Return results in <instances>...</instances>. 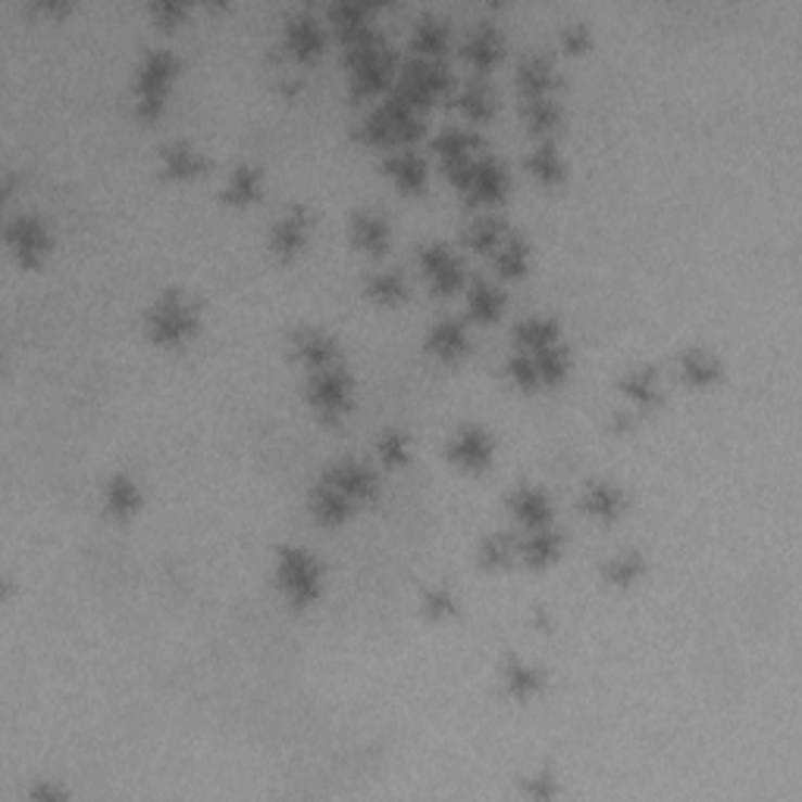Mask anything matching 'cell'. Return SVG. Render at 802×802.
I'll list each match as a JSON object with an SVG mask.
<instances>
[{"label":"cell","mask_w":802,"mask_h":802,"mask_svg":"<svg viewBox=\"0 0 802 802\" xmlns=\"http://www.w3.org/2000/svg\"><path fill=\"white\" fill-rule=\"evenodd\" d=\"M345 63L352 69V91L355 98H370V94H380L398 73V63H395V51L386 41L383 31H367L355 41L345 44Z\"/></svg>","instance_id":"cell-1"},{"label":"cell","mask_w":802,"mask_h":802,"mask_svg":"<svg viewBox=\"0 0 802 802\" xmlns=\"http://www.w3.org/2000/svg\"><path fill=\"white\" fill-rule=\"evenodd\" d=\"M358 136L373 148H389V151L411 148L423 136V113L405 104L402 98L389 94L383 104L364 113V119L358 123Z\"/></svg>","instance_id":"cell-2"},{"label":"cell","mask_w":802,"mask_h":802,"mask_svg":"<svg viewBox=\"0 0 802 802\" xmlns=\"http://www.w3.org/2000/svg\"><path fill=\"white\" fill-rule=\"evenodd\" d=\"M176 73H179V56L166 48H154L141 56L132 82V104L141 119H157L164 113Z\"/></svg>","instance_id":"cell-3"},{"label":"cell","mask_w":802,"mask_h":802,"mask_svg":"<svg viewBox=\"0 0 802 802\" xmlns=\"http://www.w3.org/2000/svg\"><path fill=\"white\" fill-rule=\"evenodd\" d=\"M451 69L443 60L433 56H411L398 66L395 73V88L392 94L402 98L405 104H411L415 111H427L433 101L445 98L451 91Z\"/></svg>","instance_id":"cell-4"},{"label":"cell","mask_w":802,"mask_h":802,"mask_svg":"<svg viewBox=\"0 0 802 802\" xmlns=\"http://www.w3.org/2000/svg\"><path fill=\"white\" fill-rule=\"evenodd\" d=\"M277 586L292 606H310L323 589V564L305 546H282L277 552Z\"/></svg>","instance_id":"cell-5"},{"label":"cell","mask_w":802,"mask_h":802,"mask_svg":"<svg viewBox=\"0 0 802 802\" xmlns=\"http://www.w3.org/2000/svg\"><path fill=\"white\" fill-rule=\"evenodd\" d=\"M144 327H148V335L157 345L179 348L198 332V307L182 292H164L148 310Z\"/></svg>","instance_id":"cell-6"},{"label":"cell","mask_w":802,"mask_h":802,"mask_svg":"<svg viewBox=\"0 0 802 802\" xmlns=\"http://www.w3.org/2000/svg\"><path fill=\"white\" fill-rule=\"evenodd\" d=\"M445 176L458 192L464 194L468 204H483V207L498 204L508 194V186H511L505 164H498L496 157H489V154H476L473 161L445 173Z\"/></svg>","instance_id":"cell-7"},{"label":"cell","mask_w":802,"mask_h":802,"mask_svg":"<svg viewBox=\"0 0 802 802\" xmlns=\"http://www.w3.org/2000/svg\"><path fill=\"white\" fill-rule=\"evenodd\" d=\"M352 377L342 364H330L310 373L307 380V405L320 415V420H339L352 411Z\"/></svg>","instance_id":"cell-8"},{"label":"cell","mask_w":802,"mask_h":802,"mask_svg":"<svg viewBox=\"0 0 802 802\" xmlns=\"http://www.w3.org/2000/svg\"><path fill=\"white\" fill-rule=\"evenodd\" d=\"M320 480L327 486H332L335 493H342L355 508H358L360 501H370V498L380 496V476H377V471L367 461H360V458H342V461H335L332 468L323 471Z\"/></svg>","instance_id":"cell-9"},{"label":"cell","mask_w":802,"mask_h":802,"mask_svg":"<svg viewBox=\"0 0 802 802\" xmlns=\"http://www.w3.org/2000/svg\"><path fill=\"white\" fill-rule=\"evenodd\" d=\"M7 245L10 251L31 267V264H38V260H44L51 249H54V232H51V226L41 220V217H35V214H20V217H13V220L7 222Z\"/></svg>","instance_id":"cell-10"},{"label":"cell","mask_w":802,"mask_h":802,"mask_svg":"<svg viewBox=\"0 0 802 802\" xmlns=\"http://www.w3.org/2000/svg\"><path fill=\"white\" fill-rule=\"evenodd\" d=\"M445 451H448V458H451L458 468L480 473L493 464V458H496V443H493V436H489L486 427H480V423H464V427H458V430L451 433V440L445 445Z\"/></svg>","instance_id":"cell-11"},{"label":"cell","mask_w":802,"mask_h":802,"mask_svg":"<svg viewBox=\"0 0 802 802\" xmlns=\"http://www.w3.org/2000/svg\"><path fill=\"white\" fill-rule=\"evenodd\" d=\"M420 267H423L427 282L433 285V292H440V295H451L464 282V260H461L458 251L445 245V242L423 245L420 249Z\"/></svg>","instance_id":"cell-12"},{"label":"cell","mask_w":802,"mask_h":802,"mask_svg":"<svg viewBox=\"0 0 802 802\" xmlns=\"http://www.w3.org/2000/svg\"><path fill=\"white\" fill-rule=\"evenodd\" d=\"M282 44L285 51L295 56V60H317V56L327 51V28L323 23L307 13V10H298L285 20V28H282Z\"/></svg>","instance_id":"cell-13"},{"label":"cell","mask_w":802,"mask_h":802,"mask_svg":"<svg viewBox=\"0 0 802 802\" xmlns=\"http://www.w3.org/2000/svg\"><path fill=\"white\" fill-rule=\"evenodd\" d=\"M508 511H511V518H514L521 526H526V530L552 524L555 518V505L552 498H549V493L539 489V486H533V483H521L518 489H511V496H508Z\"/></svg>","instance_id":"cell-14"},{"label":"cell","mask_w":802,"mask_h":802,"mask_svg":"<svg viewBox=\"0 0 802 802\" xmlns=\"http://www.w3.org/2000/svg\"><path fill=\"white\" fill-rule=\"evenodd\" d=\"M310 239V214L307 207H289L273 226H270V251L277 257H295Z\"/></svg>","instance_id":"cell-15"},{"label":"cell","mask_w":802,"mask_h":802,"mask_svg":"<svg viewBox=\"0 0 802 802\" xmlns=\"http://www.w3.org/2000/svg\"><path fill=\"white\" fill-rule=\"evenodd\" d=\"M581 508L589 518H596L602 524H611V521H618L627 511V493L618 483H611V480H593L583 489Z\"/></svg>","instance_id":"cell-16"},{"label":"cell","mask_w":802,"mask_h":802,"mask_svg":"<svg viewBox=\"0 0 802 802\" xmlns=\"http://www.w3.org/2000/svg\"><path fill=\"white\" fill-rule=\"evenodd\" d=\"M289 352L302 360V364H307L310 370L339 364V345H335V339H332L330 332L314 330V327H302V330L292 332Z\"/></svg>","instance_id":"cell-17"},{"label":"cell","mask_w":802,"mask_h":802,"mask_svg":"<svg viewBox=\"0 0 802 802\" xmlns=\"http://www.w3.org/2000/svg\"><path fill=\"white\" fill-rule=\"evenodd\" d=\"M461 51L476 66V73H489L498 60H501V54H505V35L493 23H476L468 31Z\"/></svg>","instance_id":"cell-18"},{"label":"cell","mask_w":802,"mask_h":802,"mask_svg":"<svg viewBox=\"0 0 802 802\" xmlns=\"http://www.w3.org/2000/svg\"><path fill=\"white\" fill-rule=\"evenodd\" d=\"M433 151H436V157L443 161L445 173H451V169H458V166H464L468 161L476 157V151H480V136H476L473 129H464V126L443 129V132L433 139Z\"/></svg>","instance_id":"cell-19"},{"label":"cell","mask_w":802,"mask_h":802,"mask_svg":"<svg viewBox=\"0 0 802 802\" xmlns=\"http://www.w3.org/2000/svg\"><path fill=\"white\" fill-rule=\"evenodd\" d=\"M348 235L364 254H386L392 242V226L377 211H358L348 220Z\"/></svg>","instance_id":"cell-20"},{"label":"cell","mask_w":802,"mask_h":802,"mask_svg":"<svg viewBox=\"0 0 802 802\" xmlns=\"http://www.w3.org/2000/svg\"><path fill=\"white\" fill-rule=\"evenodd\" d=\"M471 345V335H468V327L455 317H443L430 327V335H427V352L433 358L440 360H458L464 358Z\"/></svg>","instance_id":"cell-21"},{"label":"cell","mask_w":802,"mask_h":802,"mask_svg":"<svg viewBox=\"0 0 802 802\" xmlns=\"http://www.w3.org/2000/svg\"><path fill=\"white\" fill-rule=\"evenodd\" d=\"M383 169H386V176L402 192L415 194L427 186V161L417 154L415 148H395V151H389Z\"/></svg>","instance_id":"cell-22"},{"label":"cell","mask_w":802,"mask_h":802,"mask_svg":"<svg viewBox=\"0 0 802 802\" xmlns=\"http://www.w3.org/2000/svg\"><path fill=\"white\" fill-rule=\"evenodd\" d=\"M518 88L521 98H552L558 88V73H555L552 60L543 54H530L518 63Z\"/></svg>","instance_id":"cell-23"},{"label":"cell","mask_w":802,"mask_h":802,"mask_svg":"<svg viewBox=\"0 0 802 802\" xmlns=\"http://www.w3.org/2000/svg\"><path fill=\"white\" fill-rule=\"evenodd\" d=\"M161 169H164L166 179H194L207 169V161L204 154L194 148L192 141H166L161 148Z\"/></svg>","instance_id":"cell-24"},{"label":"cell","mask_w":802,"mask_h":802,"mask_svg":"<svg viewBox=\"0 0 802 802\" xmlns=\"http://www.w3.org/2000/svg\"><path fill=\"white\" fill-rule=\"evenodd\" d=\"M561 546H564L561 530H555L552 524L533 526V530H526L524 539H518V555L524 558L530 568H546L558 558Z\"/></svg>","instance_id":"cell-25"},{"label":"cell","mask_w":802,"mask_h":802,"mask_svg":"<svg viewBox=\"0 0 802 802\" xmlns=\"http://www.w3.org/2000/svg\"><path fill=\"white\" fill-rule=\"evenodd\" d=\"M618 389H621V395L627 402H634L639 408H649V405H659L662 402V377L649 364H639L634 370H627L618 380Z\"/></svg>","instance_id":"cell-26"},{"label":"cell","mask_w":802,"mask_h":802,"mask_svg":"<svg viewBox=\"0 0 802 802\" xmlns=\"http://www.w3.org/2000/svg\"><path fill=\"white\" fill-rule=\"evenodd\" d=\"M501 684H505L508 696L524 702L546 687V671L539 664L526 662V659H508L501 667Z\"/></svg>","instance_id":"cell-27"},{"label":"cell","mask_w":802,"mask_h":802,"mask_svg":"<svg viewBox=\"0 0 802 802\" xmlns=\"http://www.w3.org/2000/svg\"><path fill=\"white\" fill-rule=\"evenodd\" d=\"M558 342H561V327L552 317L533 314V317L518 320L514 327V352H543Z\"/></svg>","instance_id":"cell-28"},{"label":"cell","mask_w":802,"mask_h":802,"mask_svg":"<svg viewBox=\"0 0 802 802\" xmlns=\"http://www.w3.org/2000/svg\"><path fill=\"white\" fill-rule=\"evenodd\" d=\"M448 23H445L440 13H423L415 23L411 31V51L415 56H433V60H443L445 48H448Z\"/></svg>","instance_id":"cell-29"},{"label":"cell","mask_w":802,"mask_h":802,"mask_svg":"<svg viewBox=\"0 0 802 802\" xmlns=\"http://www.w3.org/2000/svg\"><path fill=\"white\" fill-rule=\"evenodd\" d=\"M264 192V173L254 164H239L222 182V201L232 207H249Z\"/></svg>","instance_id":"cell-30"},{"label":"cell","mask_w":802,"mask_h":802,"mask_svg":"<svg viewBox=\"0 0 802 802\" xmlns=\"http://www.w3.org/2000/svg\"><path fill=\"white\" fill-rule=\"evenodd\" d=\"M677 370H680V377H684L690 386H712V383H718L721 380L718 355L709 352V348H699V345H692V348H684V352H680Z\"/></svg>","instance_id":"cell-31"},{"label":"cell","mask_w":802,"mask_h":802,"mask_svg":"<svg viewBox=\"0 0 802 802\" xmlns=\"http://www.w3.org/2000/svg\"><path fill=\"white\" fill-rule=\"evenodd\" d=\"M526 169H530V176H533L536 182H543V186H558V182H564V176H568V164H564V157H561V151L555 148L552 139L536 141V148L526 154Z\"/></svg>","instance_id":"cell-32"},{"label":"cell","mask_w":802,"mask_h":802,"mask_svg":"<svg viewBox=\"0 0 802 802\" xmlns=\"http://www.w3.org/2000/svg\"><path fill=\"white\" fill-rule=\"evenodd\" d=\"M327 20L335 28V35L342 38V44H348V41H355V38L370 31V10L364 3H355V0L332 3L327 10Z\"/></svg>","instance_id":"cell-33"},{"label":"cell","mask_w":802,"mask_h":802,"mask_svg":"<svg viewBox=\"0 0 802 802\" xmlns=\"http://www.w3.org/2000/svg\"><path fill=\"white\" fill-rule=\"evenodd\" d=\"M104 505L113 518H132L141 508V486L132 473H113L104 486Z\"/></svg>","instance_id":"cell-34"},{"label":"cell","mask_w":802,"mask_h":802,"mask_svg":"<svg viewBox=\"0 0 802 802\" xmlns=\"http://www.w3.org/2000/svg\"><path fill=\"white\" fill-rule=\"evenodd\" d=\"M455 104L471 119L473 126H480L496 113V91L489 88L486 79H471L468 85H461V91L455 94Z\"/></svg>","instance_id":"cell-35"},{"label":"cell","mask_w":802,"mask_h":802,"mask_svg":"<svg viewBox=\"0 0 802 802\" xmlns=\"http://www.w3.org/2000/svg\"><path fill=\"white\" fill-rule=\"evenodd\" d=\"M468 310L476 323H496L505 310V292L489 279H476L468 289Z\"/></svg>","instance_id":"cell-36"},{"label":"cell","mask_w":802,"mask_h":802,"mask_svg":"<svg viewBox=\"0 0 802 802\" xmlns=\"http://www.w3.org/2000/svg\"><path fill=\"white\" fill-rule=\"evenodd\" d=\"M489 257H493V267H496V273L501 279H521L526 273V267H530V249H526L524 239L514 235V232H508Z\"/></svg>","instance_id":"cell-37"},{"label":"cell","mask_w":802,"mask_h":802,"mask_svg":"<svg viewBox=\"0 0 802 802\" xmlns=\"http://www.w3.org/2000/svg\"><path fill=\"white\" fill-rule=\"evenodd\" d=\"M364 289H367V295L377 305H398V302L408 298V279H405L402 270H395V267H383V270L367 273Z\"/></svg>","instance_id":"cell-38"},{"label":"cell","mask_w":802,"mask_h":802,"mask_svg":"<svg viewBox=\"0 0 802 802\" xmlns=\"http://www.w3.org/2000/svg\"><path fill=\"white\" fill-rule=\"evenodd\" d=\"M508 235V222L498 220V217H473L468 226H464V245L471 251H480V254H493V251L501 245V239Z\"/></svg>","instance_id":"cell-39"},{"label":"cell","mask_w":802,"mask_h":802,"mask_svg":"<svg viewBox=\"0 0 802 802\" xmlns=\"http://www.w3.org/2000/svg\"><path fill=\"white\" fill-rule=\"evenodd\" d=\"M521 113H524L526 126L543 139H549L555 129L561 126V119H564L555 94L552 98H526V101H521Z\"/></svg>","instance_id":"cell-40"},{"label":"cell","mask_w":802,"mask_h":802,"mask_svg":"<svg viewBox=\"0 0 802 802\" xmlns=\"http://www.w3.org/2000/svg\"><path fill=\"white\" fill-rule=\"evenodd\" d=\"M646 574V558L637 549H624V552L611 555L609 561L602 564V577L611 586H631Z\"/></svg>","instance_id":"cell-41"},{"label":"cell","mask_w":802,"mask_h":802,"mask_svg":"<svg viewBox=\"0 0 802 802\" xmlns=\"http://www.w3.org/2000/svg\"><path fill=\"white\" fill-rule=\"evenodd\" d=\"M476 558H480V564L489 568V571L508 568V564L518 558V539H514L511 533H501V530H498V533H489V536L480 543Z\"/></svg>","instance_id":"cell-42"},{"label":"cell","mask_w":802,"mask_h":802,"mask_svg":"<svg viewBox=\"0 0 802 802\" xmlns=\"http://www.w3.org/2000/svg\"><path fill=\"white\" fill-rule=\"evenodd\" d=\"M377 458H380L386 468H402V464L411 458V440H408V433H402V430H386V433L377 440Z\"/></svg>","instance_id":"cell-43"},{"label":"cell","mask_w":802,"mask_h":802,"mask_svg":"<svg viewBox=\"0 0 802 802\" xmlns=\"http://www.w3.org/2000/svg\"><path fill=\"white\" fill-rule=\"evenodd\" d=\"M455 609H458V599L445 586H433L423 593V611L430 618H448V614H455Z\"/></svg>","instance_id":"cell-44"},{"label":"cell","mask_w":802,"mask_h":802,"mask_svg":"<svg viewBox=\"0 0 802 802\" xmlns=\"http://www.w3.org/2000/svg\"><path fill=\"white\" fill-rule=\"evenodd\" d=\"M524 793L530 800H552L558 793V784H555V775L546 768V772H536L524 780Z\"/></svg>","instance_id":"cell-45"},{"label":"cell","mask_w":802,"mask_h":802,"mask_svg":"<svg viewBox=\"0 0 802 802\" xmlns=\"http://www.w3.org/2000/svg\"><path fill=\"white\" fill-rule=\"evenodd\" d=\"M589 41H593V35H589V26H586V23H568V26L561 28V44H564V51H586Z\"/></svg>","instance_id":"cell-46"},{"label":"cell","mask_w":802,"mask_h":802,"mask_svg":"<svg viewBox=\"0 0 802 802\" xmlns=\"http://www.w3.org/2000/svg\"><path fill=\"white\" fill-rule=\"evenodd\" d=\"M151 13H154L164 26H176V23L189 13V7L179 3V0H157V3L151 7Z\"/></svg>","instance_id":"cell-47"},{"label":"cell","mask_w":802,"mask_h":802,"mask_svg":"<svg viewBox=\"0 0 802 802\" xmlns=\"http://www.w3.org/2000/svg\"><path fill=\"white\" fill-rule=\"evenodd\" d=\"M31 800H35V802H60V800H66V793H63V790H56V787H38V790H31Z\"/></svg>","instance_id":"cell-48"}]
</instances>
